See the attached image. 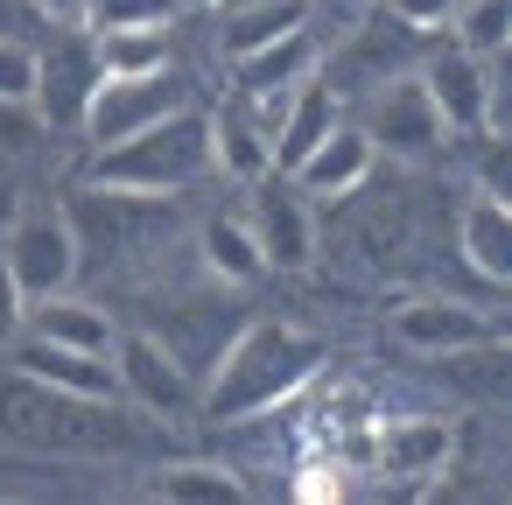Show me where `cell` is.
<instances>
[{
  "label": "cell",
  "mask_w": 512,
  "mask_h": 505,
  "mask_svg": "<svg viewBox=\"0 0 512 505\" xmlns=\"http://www.w3.org/2000/svg\"><path fill=\"white\" fill-rule=\"evenodd\" d=\"M0 442L50 449V456H106V463H148L155 456V428L141 421V407L57 393L15 365L0 372Z\"/></svg>",
  "instance_id": "1"
},
{
  "label": "cell",
  "mask_w": 512,
  "mask_h": 505,
  "mask_svg": "<svg viewBox=\"0 0 512 505\" xmlns=\"http://www.w3.org/2000/svg\"><path fill=\"white\" fill-rule=\"evenodd\" d=\"M316 372H323V337H309L295 323H274V316H246L232 330V344L218 351V365L204 372L197 414L218 421V428H239L267 407H288Z\"/></svg>",
  "instance_id": "2"
},
{
  "label": "cell",
  "mask_w": 512,
  "mask_h": 505,
  "mask_svg": "<svg viewBox=\"0 0 512 505\" xmlns=\"http://www.w3.org/2000/svg\"><path fill=\"white\" fill-rule=\"evenodd\" d=\"M204 176H218V162H211V113L197 99L113 148H92V162H85V183L141 190V197H183Z\"/></svg>",
  "instance_id": "3"
},
{
  "label": "cell",
  "mask_w": 512,
  "mask_h": 505,
  "mask_svg": "<svg viewBox=\"0 0 512 505\" xmlns=\"http://www.w3.org/2000/svg\"><path fill=\"white\" fill-rule=\"evenodd\" d=\"M99 78H106V71H99V50H92V29H85V22H43V29H36L29 106H36V120H43L50 141H78Z\"/></svg>",
  "instance_id": "4"
},
{
  "label": "cell",
  "mask_w": 512,
  "mask_h": 505,
  "mask_svg": "<svg viewBox=\"0 0 512 505\" xmlns=\"http://www.w3.org/2000/svg\"><path fill=\"white\" fill-rule=\"evenodd\" d=\"M0 260H8V274H15V288H22V302H43V295L71 288V281H78V267H85L78 232H71L64 204H50V197H29L8 225H0Z\"/></svg>",
  "instance_id": "5"
},
{
  "label": "cell",
  "mask_w": 512,
  "mask_h": 505,
  "mask_svg": "<svg viewBox=\"0 0 512 505\" xmlns=\"http://www.w3.org/2000/svg\"><path fill=\"white\" fill-rule=\"evenodd\" d=\"M71 232H78V253H148L176 232V197H141V190H106V183H85L71 204H64Z\"/></svg>",
  "instance_id": "6"
},
{
  "label": "cell",
  "mask_w": 512,
  "mask_h": 505,
  "mask_svg": "<svg viewBox=\"0 0 512 505\" xmlns=\"http://www.w3.org/2000/svg\"><path fill=\"white\" fill-rule=\"evenodd\" d=\"M197 92H190V71H183V57L176 64H162V71H141V78H99V92H92V106H85V127H78V141L85 148H113V141H127V134H141V127H155V120H169L176 106H190Z\"/></svg>",
  "instance_id": "7"
},
{
  "label": "cell",
  "mask_w": 512,
  "mask_h": 505,
  "mask_svg": "<svg viewBox=\"0 0 512 505\" xmlns=\"http://www.w3.org/2000/svg\"><path fill=\"white\" fill-rule=\"evenodd\" d=\"M113 379H120V400L155 421L197 414V379L176 365V351L155 330H113Z\"/></svg>",
  "instance_id": "8"
},
{
  "label": "cell",
  "mask_w": 512,
  "mask_h": 505,
  "mask_svg": "<svg viewBox=\"0 0 512 505\" xmlns=\"http://www.w3.org/2000/svg\"><path fill=\"white\" fill-rule=\"evenodd\" d=\"M246 225H253V239H260L267 274H274V267H281V274H302V267H309V253H316V218H309V197L295 190V176H288V169L253 176Z\"/></svg>",
  "instance_id": "9"
},
{
  "label": "cell",
  "mask_w": 512,
  "mask_h": 505,
  "mask_svg": "<svg viewBox=\"0 0 512 505\" xmlns=\"http://www.w3.org/2000/svg\"><path fill=\"white\" fill-rule=\"evenodd\" d=\"M232 85H239V106L260 120V134H274V113H281V99L316 71V29L302 22V29H288V36H274V43H260V50H246V57H232Z\"/></svg>",
  "instance_id": "10"
},
{
  "label": "cell",
  "mask_w": 512,
  "mask_h": 505,
  "mask_svg": "<svg viewBox=\"0 0 512 505\" xmlns=\"http://www.w3.org/2000/svg\"><path fill=\"white\" fill-rule=\"evenodd\" d=\"M414 78H421V92H428V106H435V120H442V134H484V99H491V57H470V50H456L449 36L414 64Z\"/></svg>",
  "instance_id": "11"
},
{
  "label": "cell",
  "mask_w": 512,
  "mask_h": 505,
  "mask_svg": "<svg viewBox=\"0 0 512 505\" xmlns=\"http://www.w3.org/2000/svg\"><path fill=\"white\" fill-rule=\"evenodd\" d=\"M491 337H498V323L470 302H449V295H414L393 309V344H407L421 358H463Z\"/></svg>",
  "instance_id": "12"
},
{
  "label": "cell",
  "mask_w": 512,
  "mask_h": 505,
  "mask_svg": "<svg viewBox=\"0 0 512 505\" xmlns=\"http://www.w3.org/2000/svg\"><path fill=\"white\" fill-rule=\"evenodd\" d=\"M372 162H379V148H372V134L365 127H351V120H337L288 176H295V190L309 197V204H337V197H351V190H365V176H372Z\"/></svg>",
  "instance_id": "13"
},
{
  "label": "cell",
  "mask_w": 512,
  "mask_h": 505,
  "mask_svg": "<svg viewBox=\"0 0 512 505\" xmlns=\"http://www.w3.org/2000/svg\"><path fill=\"white\" fill-rule=\"evenodd\" d=\"M365 134H372V148H393V155H428V148L442 141V120H435V106H428V92H421L414 71L379 78Z\"/></svg>",
  "instance_id": "14"
},
{
  "label": "cell",
  "mask_w": 512,
  "mask_h": 505,
  "mask_svg": "<svg viewBox=\"0 0 512 505\" xmlns=\"http://www.w3.org/2000/svg\"><path fill=\"white\" fill-rule=\"evenodd\" d=\"M8 365L57 386V393H85V400H120V379H113V351H71V344H43V337H15L8 344Z\"/></svg>",
  "instance_id": "15"
},
{
  "label": "cell",
  "mask_w": 512,
  "mask_h": 505,
  "mask_svg": "<svg viewBox=\"0 0 512 505\" xmlns=\"http://www.w3.org/2000/svg\"><path fill=\"white\" fill-rule=\"evenodd\" d=\"M344 120V106H337V85L330 78H302L288 99H281V113H274V134H267V148H274V169H295L330 127Z\"/></svg>",
  "instance_id": "16"
},
{
  "label": "cell",
  "mask_w": 512,
  "mask_h": 505,
  "mask_svg": "<svg viewBox=\"0 0 512 505\" xmlns=\"http://www.w3.org/2000/svg\"><path fill=\"white\" fill-rule=\"evenodd\" d=\"M239 323H246V316H239L232 302H197V295H190V302H176V316H169L155 337H162V344L176 351V365L204 386V372L218 365V351L232 344V330H239Z\"/></svg>",
  "instance_id": "17"
},
{
  "label": "cell",
  "mask_w": 512,
  "mask_h": 505,
  "mask_svg": "<svg viewBox=\"0 0 512 505\" xmlns=\"http://www.w3.org/2000/svg\"><path fill=\"white\" fill-rule=\"evenodd\" d=\"M22 330L43 337V344H71V351H113V330H120V323H113L99 302L57 288V295H43V302L22 309Z\"/></svg>",
  "instance_id": "18"
},
{
  "label": "cell",
  "mask_w": 512,
  "mask_h": 505,
  "mask_svg": "<svg viewBox=\"0 0 512 505\" xmlns=\"http://www.w3.org/2000/svg\"><path fill=\"white\" fill-rule=\"evenodd\" d=\"M309 8H316V0H239V8H211V36H218V50L232 64V57H246V50L302 29Z\"/></svg>",
  "instance_id": "19"
},
{
  "label": "cell",
  "mask_w": 512,
  "mask_h": 505,
  "mask_svg": "<svg viewBox=\"0 0 512 505\" xmlns=\"http://www.w3.org/2000/svg\"><path fill=\"white\" fill-rule=\"evenodd\" d=\"M197 260H204V274H218L225 288H246V281L267 274L260 239H253V225H246L239 211H204V218H197Z\"/></svg>",
  "instance_id": "20"
},
{
  "label": "cell",
  "mask_w": 512,
  "mask_h": 505,
  "mask_svg": "<svg viewBox=\"0 0 512 505\" xmlns=\"http://www.w3.org/2000/svg\"><path fill=\"white\" fill-rule=\"evenodd\" d=\"M92 50H99V71H106V78H141V71H162V64H176V22L92 29Z\"/></svg>",
  "instance_id": "21"
},
{
  "label": "cell",
  "mask_w": 512,
  "mask_h": 505,
  "mask_svg": "<svg viewBox=\"0 0 512 505\" xmlns=\"http://www.w3.org/2000/svg\"><path fill=\"white\" fill-rule=\"evenodd\" d=\"M463 260L477 267V281H505L512 274V204L505 197H470V211H463Z\"/></svg>",
  "instance_id": "22"
},
{
  "label": "cell",
  "mask_w": 512,
  "mask_h": 505,
  "mask_svg": "<svg viewBox=\"0 0 512 505\" xmlns=\"http://www.w3.org/2000/svg\"><path fill=\"white\" fill-rule=\"evenodd\" d=\"M141 491L169 498V505H232V498H246L232 463H148Z\"/></svg>",
  "instance_id": "23"
},
{
  "label": "cell",
  "mask_w": 512,
  "mask_h": 505,
  "mask_svg": "<svg viewBox=\"0 0 512 505\" xmlns=\"http://www.w3.org/2000/svg\"><path fill=\"white\" fill-rule=\"evenodd\" d=\"M211 162H218V176H232V183H253V176L274 169V148H267V134H260V120H253L246 106L211 113Z\"/></svg>",
  "instance_id": "24"
},
{
  "label": "cell",
  "mask_w": 512,
  "mask_h": 505,
  "mask_svg": "<svg viewBox=\"0 0 512 505\" xmlns=\"http://www.w3.org/2000/svg\"><path fill=\"white\" fill-rule=\"evenodd\" d=\"M442 456H449L442 421H393L379 435V470H393V477H428V470H442Z\"/></svg>",
  "instance_id": "25"
},
{
  "label": "cell",
  "mask_w": 512,
  "mask_h": 505,
  "mask_svg": "<svg viewBox=\"0 0 512 505\" xmlns=\"http://www.w3.org/2000/svg\"><path fill=\"white\" fill-rule=\"evenodd\" d=\"M442 36L470 57H505L512 50V0H456Z\"/></svg>",
  "instance_id": "26"
},
{
  "label": "cell",
  "mask_w": 512,
  "mask_h": 505,
  "mask_svg": "<svg viewBox=\"0 0 512 505\" xmlns=\"http://www.w3.org/2000/svg\"><path fill=\"white\" fill-rule=\"evenodd\" d=\"M43 148H50V134H43L36 106H29V99H0V169H22V162H36Z\"/></svg>",
  "instance_id": "27"
},
{
  "label": "cell",
  "mask_w": 512,
  "mask_h": 505,
  "mask_svg": "<svg viewBox=\"0 0 512 505\" xmlns=\"http://www.w3.org/2000/svg\"><path fill=\"white\" fill-rule=\"evenodd\" d=\"M183 0H85L78 22L85 29H134V22H183Z\"/></svg>",
  "instance_id": "28"
},
{
  "label": "cell",
  "mask_w": 512,
  "mask_h": 505,
  "mask_svg": "<svg viewBox=\"0 0 512 505\" xmlns=\"http://www.w3.org/2000/svg\"><path fill=\"white\" fill-rule=\"evenodd\" d=\"M36 78V36H0V99H29Z\"/></svg>",
  "instance_id": "29"
},
{
  "label": "cell",
  "mask_w": 512,
  "mask_h": 505,
  "mask_svg": "<svg viewBox=\"0 0 512 505\" xmlns=\"http://www.w3.org/2000/svg\"><path fill=\"white\" fill-rule=\"evenodd\" d=\"M379 8H386L393 22L421 29V36H442V29H449V15H456V0H379Z\"/></svg>",
  "instance_id": "30"
},
{
  "label": "cell",
  "mask_w": 512,
  "mask_h": 505,
  "mask_svg": "<svg viewBox=\"0 0 512 505\" xmlns=\"http://www.w3.org/2000/svg\"><path fill=\"white\" fill-rule=\"evenodd\" d=\"M22 288H15V274H8V260H0V351H8L15 337H22Z\"/></svg>",
  "instance_id": "31"
},
{
  "label": "cell",
  "mask_w": 512,
  "mask_h": 505,
  "mask_svg": "<svg viewBox=\"0 0 512 505\" xmlns=\"http://www.w3.org/2000/svg\"><path fill=\"white\" fill-rule=\"evenodd\" d=\"M43 15L29 8V0H0V36H36Z\"/></svg>",
  "instance_id": "32"
},
{
  "label": "cell",
  "mask_w": 512,
  "mask_h": 505,
  "mask_svg": "<svg viewBox=\"0 0 512 505\" xmlns=\"http://www.w3.org/2000/svg\"><path fill=\"white\" fill-rule=\"evenodd\" d=\"M29 8H36L43 22H78V8H85V0H29Z\"/></svg>",
  "instance_id": "33"
},
{
  "label": "cell",
  "mask_w": 512,
  "mask_h": 505,
  "mask_svg": "<svg viewBox=\"0 0 512 505\" xmlns=\"http://www.w3.org/2000/svg\"><path fill=\"white\" fill-rule=\"evenodd\" d=\"M337 8H344V15H365V8H372V0H337Z\"/></svg>",
  "instance_id": "34"
},
{
  "label": "cell",
  "mask_w": 512,
  "mask_h": 505,
  "mask_svg": "<svg viewBox=\"0 0 512 505\" xmlns=\"http://www.w3.org/2000/svg\"><path fill=\"white\" fill-rule=\"evenodd\" d=\"M183 8H211V0H183Z\"/></svg>",
  "instance_id": "35"
}]
</instances>
